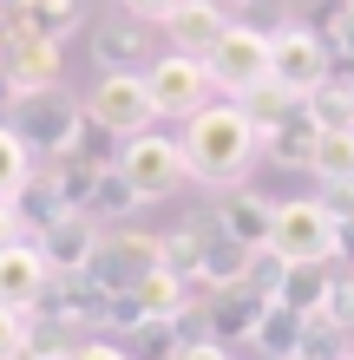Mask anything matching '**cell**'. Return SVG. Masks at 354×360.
<instances>
[{
    "instance_id": "cell-35",
    "label": "cell",
    "mask_w": 354,
    "mask_h": 360,
    "mask_svg": "<svg viewBox=\"0 0 354 360\" xmlns=\"http://www.w3.org/2000/svg\"><path fill=\"white\" fill-rule=\"evenodd\" d=\"M348 360H354V347H348Z\"/></svg>"
},
{
    "instance_id": "cell-21",
    "label": "cell",
    "mask_w": 354,
    "mask_h": 360,
    "mask_svg": "<svg viewBox=\"0 0 354 360\" xmlns=\"http://www.w3.org/2000/svg\"><path fill=\"white\" fill-rule=\"evenodd\" d=\"M144 197L132 184H125V171L118 164H106V171H99V184H92V197H86V210H79V217H92V223H125L138 210Z\"/></svg>"
},
{
    "instance_id": "cell-4",
    "label": "cell",
    "mask_w": 354,
    "mask_h": 360,
    "mask_svg": "<svg viewBox=\"0 0 354 360\" xmlns=\"http://www.w3.org/2000/svg\"><path fill=\"white\" fill-rule=\"evenodd\" d=\"M203 72H210V92L223 98H249L256 86H269V33L230 20V33L203 53Z\"/></svg>"
},
{
    "instance_id": "cell-27",
    "label": "cell",
    "mask_w": 354,
    "mask_h": 360,
    "mask_svg": "<svg viewBox=\"0 0 354 360\" xmlns=\"http://www.w3.org/2000/svg\"><path fill=\"white\" fill-rule=\"evenodd\" d=\"M315 314H328L341 334H354V269H335V282H328V295H322Z\"/></svg>"
},
{
    "instance_id": "cell-8",
    "label": "cell",
    "mask_w": 354,
    "mask_h": 360,
    "mask_svg": "<svg viewBox=\"0 0 354 360\" xmlns=\"http://www.w3.org/2000/svg\"><path fill=\"white\" fill-rule=\"evenodd\" d=\"M158 262H164V236H144V229H106L86 275H92L106 295H125V288H138Z\"/></svg>"
},
{
    "instance_id": "cell-16",
    "label": "cell",
    "mask_w": 354,
    "mask_h": 360,
    "mask_svg": "<svg viewBox=\"0 0 354 360\" xmlns=\"http://www.w3.org/2000/svg\"><path fill=\"white\" fill-rule=\"evenodd\" d=\"M217 223H223V236H230V243H243L249 256H256V249H269V223H276V203L236 184L230 197L217 203Z\"/></svg>"
},
{
    "instance_id": "cell-24",
    "label": "cell",
    "mask_w": 354,
    "mask_h": 360,
    "mask_svg": "<svg viewBox=\"0 0 354 360\" xmlns=\"http://www.w3.org/2000/svg\"><path fill=\"white\" fill-rule=\"evenodd\" d=\"M296 360H348V334L328 321V314H308V321H302V347H296Z\"/></svg>"
},
{
    "instance_id": "cell-13",
    "label": "cell",
    "mask_w": 354,
    "mask_h": 360,
    "mask_svg": "<svg viewBox=\"0 0 354 360\" xmlns=\"http://www.w3.org/2000/svg\"><path fill=\"white\" fill-rule=\"evenodd\" d=\"M223 33H230V13H223V0H177V7L164 13V39H171V53L203 59Z\"/></svg>"
},
{
    "instance_id": "cell-17",
    "label": "cell",
    "mask_w": 354,
    "mask_h": 360,
    "mask_svg": "<svg viewBox=\"0 0 354 360\" xmlns=\"http://www.w3.org/2000/svg\"><path fill=\"white\" fill-rule=\"evenodd\" d=\"M151 53V20H106V27L92 33V59L99 72H138V59Z\"/></svg>"
},
{
    "instance_id": "cell-29",
    "label": "cell",
    "mask_w": 354,
    "mask_h": 360,
    "mask_svg": "<svg viewBox=\"0 0 354 360\" xmlns=\"http://www.w3.org/2000/svg\"><path fill=\"white\" fill-rule=\"evenodd\" d=\"M164 269H177L184 282L197 288V229H171V236H164Z\"/></svg>"
},
{
    "instance_id": "cell-11",
    "label": "cell",
    "mask_w": 354,
    "mask_h": 360,
    "mask_svg": "<svg viewBox=\"0 0 354 360\" xmlns=\"http://www.w3.org/2000/svg\"><path fill=\"white\" fill-rule=\"evenodd\" d=\"M99 236H106V223L79 217V210H66V217H53V223L33 229V243H39V256L53 262V275H59V269H92Z\"/></svg>"
},
{
    "instance_id": "cell-12",
    "label": "cell",
    "mask_w": 354,
    "mask_h": 360,
    "mask_svg": "<svg viewBox=\"0 0 354 360\" xmlns=\"http://www.w3.org/2000/svg\"><path fill=\"white\" fill-rule=\"evenodd\" d=\"M46 282H53V262L39 256V243H13V249H0V302L20 308V314H33L39 302H46Z\"/></svg>"
},
{
    "instance_id": "cell-32",
    "label": "cell",
    "mask_w": 354,
    "mask_h": 360,
    "mask_svg": "<svg viewBox=\"0 0 354 360\" xmlns=\"http://www.w3.org/2000/svg\"><path fill=\"white\" fill-rule=\"evenodd\" d=\"M171 360H230V347H223V341H210V334H191V341H184Z\"/></svg>"
},
{
    "instance_id": "cell-7",
    "label": "cell",
    "mask_w": 354,
    "mask_h": 360,
    "mask_svg": "<svg viewBox=\"0 0 354 360\" xmlns=\"http://www.w3.org/2000/svg\"><path fill=\"white\" fill-rule=\"evenodd\" d=\"M322 79H335V59H328V46H322L315 27H282V33H269V86L308 98Z\"/></svg>"
},
{
    "instance_id": "cell-22",
    "label": "cell",
    "mask_w": 354,
    "mask_h": 360,
    "mask_svg": "<svg viewBox=\"0 0 354 360\" xmlns=\"http://www.w3.org/2000/svg\"><path fill=\"white\" fill-rule=\"evenodd\" d=\"M302 105H308V118H315L322 131H354V79H348V72L322 79Z\"/></svg>"
},
{
    "instance_id": "cell-2",
    "label": "cell",
    "mask_w": 354,
    "mask_h": 360,
    "mask_svg": "<svg viewBox=\"0 0 354 360\" xmlns=\"http://www.w3.org/2000/svg\"><path fill=\"white\" fill-rule=\"evenodd\" d=\"M13 131L33 151V164H59L86 144L92 118H86V98H66V86H53V92H27L13 105Z\"/></svg>"
},
{
    "instance_id": "cell-6",
    "label": "cell",
    "mask_w": 354,
    "mask_h": 360,
    "mask_svg": "<svg viewBox=\"0 0 354 360\" xmlns=\"http://www.w3.org/2000/svg\"><path fill=\"white\" fill-rule=\"evenodd\" d=\"M112 164L125 171V184H132L144 203L171 197V190L191 177V171H184V144H177V138H164L158 124H151V131H138V138H125V151H118Z\"/></svg>"
},
{
    "instance_id": "cell-18",
    "label": "cell",
    "mask_w": 354,
    "mask_h": 360,
    "mask_svg": "<svg viewBox=\"0 0 354 360\" xmlns=\"http://www.w3.org/2000/svg\"><path fill=\"white\" fill-rule=\"evenodd\" d=\"M315 144H322V124L308 118V105H296L282 124L263 131V151L282 164V171H315Z\"/></svg>"
},
{
    "instance_id": "cell-28",
    "label": "cell",
    "mask_w": 354,
    "mask_h": 360,
    "mask_svg": "<svg viewBox=\"0 0 354 360\" xmlns=\"http://www.w3.org/2000/svg\"><path fill=\"white\" fill-rule=\"evenodd\" d=\"M27 334H33V314L0 302V360H27Z\"/></svg>"
},
{
    "instance_id": "cell-23",
    "label": "cell",
    "mask_w": 354,
    "mask_h": 360,
    "mask_svg": "<svg viewBox=\"0 0 354 360\" xmlns=\"http://www.w3.org/2000/svg\"><path fill=\"white\" fill-rule=\"evenodd\" d=\"M302 321H308V314H296V308H276V302H269V314L256 321V334H249V347H256V354H269V360H296V347H302Z\"/></svg>"
},
{
    "instance_id": "cell-33",
    "label": "cell",
    "mask_w": 354,
    "mask_h": 360,
    "mask_svg": "<svg viewBox=\"0 0 354 360\" xmlns=\"http://www.w3.org/2000/svg\"><path fill=\"white\" fill-rule=\"evenodd\" d=\"M72 360H138V354L118 341H86V347H72Z\"/></svg>"
},
{
    "instance_id": "cell-34",
    "label": "cell",
    "mask_w": 354,
    "mask_h": 360,
    "mask_svg": "<svg viewBox=\"0 0 354 360\" xmlns=\"http://www.w3.org/2000/svg\"><path fill=\"white\" fill-rule=\"evenodd\" d=\"M177 0H125V13H138V20H151V27H164V13H171Z\"/></svg>"
},
{
    "instance_id": "cell-1",
    "label": "cell",
    "mask_w": 354,
    "mask_h": 360,
    "mask_svg": "<svg viewBox=\"0 0 354 360\" xmlns=\"http://www.w3.org/2000/svg\"><path fill=\"white\" fill-rule=\"evenodd\" d=\"M177 144H184V171H191L197 184H210V190H236L249 177V164L263 158V138H256V124H249V112L236 98L191 112Z\"/></svg>"
},
{
    "instance_id": "cell-10",
    "label": "cell",
    "mask_w": 354,
    "mask_h": 360,
    "mask_svg": "<svg viewBox=\"0 0 354 360\" xmlns=\"http://www.w3.org/2000/svg\"><path fill=\"white\" fill-rule=\"evenodd\" d=\"M263 314H269L263 295L249 288V282H230V288H210V295H203V314H197V321H203L210 341L230 347V341H249V334H256Z\"/></svg>"
},
{
    "instance_id": "cell-14",
    "label": "cell",
    "mask_w": 354,
    "mask_h": 360,
    "mask_svg": "<svg viewBox=\"0 0 354 360\" xmlns=\"http://www.w3.org/2000/svg\"><path fill=\"white\" fill-rule=\"evenodd\" d=\"M39 308H46V321H59V328H66V321H106L112 295L99 288L86 269H59L46 282V302H39Z\"/></svg>"
},
{
    "instance_id": "cell-9",
    "label": "cell",
    "mask_w": 354,
    "mask_h": 360,
    "mask_svg": "<svg viewBox=\"0 0 354 360\" xmlns=\"http://www.w3.org/2000/svg\"><path fill=\"white\" fill-rule=\"evenodd\" d=\"M144 86L158 98V118H191L210 105V72H203V59L191 53H158L151 66H144Z\"/></svg>"
},
{
    "instance_id": "cell-25",
    "label": "cell",
    "mask_w": 354,
    "mask_h": 360,
    "mask_svg": "<svg viewBox=\"0 0 354 360\" xmlns=\"http://www.w3.org/2000/svg\"><path fill=\"white\" fill-rule=\"evenodd\" d=\"M33 177V151L20 144L13 124H0V197H20V184Z\"/></svg>"
},
{
    "instance_id": "cell-30",
    "label": "cell",
    "mask_w": 354,
    "mask_h": 360,
    "mask_svg": "<svg viewBox=\"0 0 354 360\" xmlns=\"http://www.w3.org/2000/svg\"><path fill=\"white\" fill-rule=\"evenodd\" d=\"M322 210L335 223H354V177H322Z\"/></svg>"
},
{
    "instance_id": "cell-5",
    "label": "cell",
    "mask_w": 354,
    "mask_h": 360,
    "mask_svg": "<svg viewBox=\"0 0 354 360\" xmlns=\"http://www.w3.org/2000/svg\"><path fill=\"white\" fill-rule=\"evenodd\" d=\"M335 217L322 210V197H289L276 203V223H269V249L282 262H335Z\"/></svg>"
},
{
    "instance_id": "cell-3",
    "label": "cell",
    "mask_w": 354,
    "mask_h": 360,
    "mask_svg": "<svg viewBox=\"0 0 354 360\" xmlns=\"http://www.w3.org/2000/svg\"><path fill=\"white\" fill-rule=\"evenodd\" d=\"M86 118H92V131L125 144L158 124V98L144 86V72H99V86L86 92Z\"/></svg>"
},
{
    "instance_id": "cell-26",
    "label": "cell",
    "mask_w": 354,
    "mask_h": 360,
    "mask_svg": "<svg viewBox=\"0 0 354 360\" xmlns=\"http://www.w3.org/2000/svg\"><path fill=\"white\" fill-rule=\"evenodd\" d=\"M315 177H354V131H322V144H315Z\"/></svg>"
},
{
    "instance_id": "cell-15",
    "label": "cell",
    "mask_w": 354,
    "mask_h": 360,
    "mask_svg": "<svg viewBox=\"0 0 354 360\" xmlns=\"http://www.w3.org/2000/svg\"><path fill=\"white\" fill-rule=\"evenodd\" d=\"M7 79H13V98L53 92L59 86V46L33 39V33H7Z\"/></svg>"
},
{
    "instance_id": "cell-19",
    "label": "cell",
    "mask_w": 354,
    "mask_h": 360,
    "mask_svg": "<svg viewBox=\"0 0 354 360\" xmlns=\"http://www.w3.org/2000/svg\"><path fill=\"white\" fill-rule=\"evenodd\" d=\"M7 7V33H33V39H66L72 27H79V0H0Z\"/></svg>"
},
{
    "instance_id": "cell-31",
    "label": "cell",
    "mask_w": 354,
    "mask_h": 360,
    "mask_svg": "<svg viewBox=\"0 0 354 360\" xmlns=\"http://www.w3.org/2000/svg\"><path fill=\"white\" fill-rule=\"evenodd\" d=\"M13 243H27V217H20L13 197H0V249H13Z\"/></svg>"
},
{
    "instance_id": "cell-20",
    "label": "cell",
    "mask_w": 354,
    "mask_h": 360,
    "mask_svg": "<svg viewBox=\"0 0 354 360\" xmlns=\"http://www.w3.org/2000/svg\"><path fill=\"white\" fill-rule=\"evenodd\" d=\"M328 282H335V262H282V288H276V308H296V314H315Z\"/></svg>"
}]
</instances>
